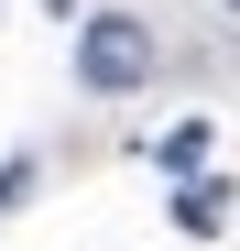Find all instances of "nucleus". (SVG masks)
Masks as SVG:
<instances>
[{
	"instance_id": "nucleus-1",
	"label": "nucleus",
	"mask_w": 240,
	"mask_h": 251,
	"mask_svg": "<svg viewBox=\"0 0 240 251\" xmlns=\"http://www.w3.org/2000/svg\"><path fill=\"white\" fill-rule=\"evenodd\" d=\"M76 88H88V99L153 88V22H131V11H76Z\"/></svg>"
},
{
	"instance_id": "nucleus-5",
	"label": "nucleus",
	"mask_w": 240,
	"mask_h": 251,
	"mask_svg": "<svg viewBox=\"0 0 240 251\" xmlns=\"http://www.w3.org/2000/svg\"><path fill=\"white\" fill-rule=\"evenodd\" d=\"M218 11H229V22H240V0H218Z\"/></svg>"
},
{
	"instance_id": "nucleus-2",
	"label": "nucleus",
	"mask_w": 240,
	"mask_h": 251,
	"mask_svg": "<svg viewBox=\"0 0 240 251\" xmlns=\"http://www.w3.org/2000/svg\"><path fill=\"white\" fill-rule=\"evenodd\" d=\"M229 197H240L229 175H186V186H175V229H186V240H218V229H229Z\"/></svg>"
},
{
	"instance_id": "nucleus-4",
	"label": "nucleus",
	"mask_w": 240,
	"mask_h": 251,
	"mask_svg": "<svg viewBox=\"0 0 240 251\" xmlns=\"http://www.w3.org/2000/svg\"><path fill=\"white\" fill-rule=\"evenodd\" d=\"M33 197V153H11V164H0V207H22Z\"/></svg>"
},
{
	"instance_id": "nucleus-3",
	"label": "nucleus",
	"mask_w": 240,
	"mask_h": 251,
	"mask_svg": "<svg viewBox=\"0 0 240 251\" xmlns=\"http://www.w3.org/2000/svg\"><path fill=\"white\" fill-rule=\"evenodd\" d=\"M196 153H208V120H175V131L153 142V164H164V175H196Z\"/></svg>"
}]
</instances>
